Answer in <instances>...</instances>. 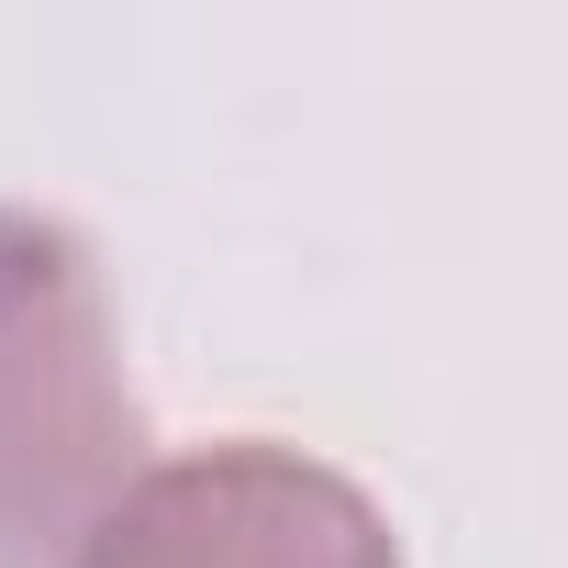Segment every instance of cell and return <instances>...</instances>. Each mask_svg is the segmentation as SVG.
Wrapping results in <instances>:
<instances>
[{"label":"cell","instance_id":"cell-2","mask_svg":"<svg viewBox=\"0 0 568 568\" xmlns=\"http://www.w3.org/2000/svg\"><path fill=\"white\" fill-rule=\"evenodd\" d=\"M79 568H402L379 501L291 446L156 457L79 524Z\"/></svg>","mask_w":568,"mask_h":568},{"label":"cell","instance_id":"cell-1","mask_svg":"<svg viewBox=\"0 0 568 568\" xmlns=\"http://www.w3.org/2000/svg\"><path fill=\"white\" fill-rule=\"evenodd\" d=\"M123 435L112 368H101V302L68 234L0 223V568L45 557L101 457Z\"/></svg>","mask_w":568,"mask_h":568}]
</instances>
